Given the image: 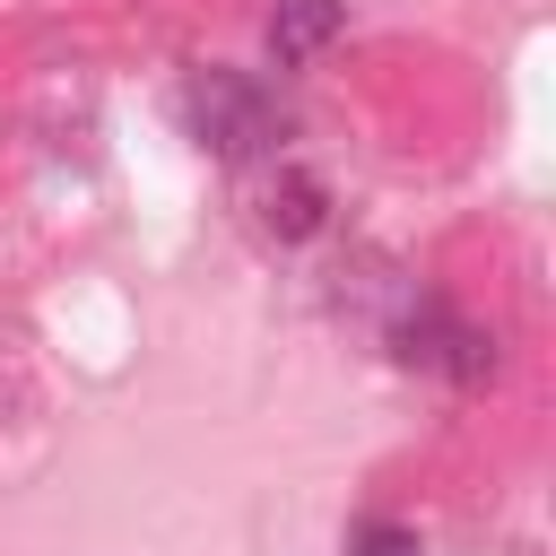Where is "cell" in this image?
I'll return each mask as SVG.
<instances>
[{"label": "cell", "instance_id": "7a4b0ae2", "mask_svg": "<svg viewBox=\"0 0 556 556\" xmlns=\"http://www.w3.org/2000/svg\"><path fill=\"white\" fill-rule=\"evenodd\" d=\"M400 356L426 365V374H452V382H486V374H495V339H486L478 321L443 313V304H417V313L400 321Z\"/></svg>", "mask_w": 556, "mask_h": 556}, {"label": "cell", "instance_id": "3957f363", "mask_svg": "<svg viewBox=\"0 0 556 556\" xmlns=\"http://www.w3.org/2000/svg\"><path fill=\"white\" fill-rule=\"evenodd\" d=\"M348 35V0H278L269 9V61L278 70H304L313 52H330Z\"/></svg>", "mask_w": 556, "mask_h": 556}, {"label": "cell", "instance_id": "5b68a950", "mask_svg": "<svg viewBox=\"0 0 556 556\" xmlns=\"http://www.w3.org/2000/svg\"><path fill=\"white\" fill-rule=\"evenodd\" d=\"M348 556H426L408 521H356L348 530Z\"/></svg>", "mask_w": 556, "mask_h": 556}, {"label": "cell", "instance_id": "6da1fadb", "mask_svg": "<svg viewBox=\"0 0 556 556\" xmlns=\"http://www.w3.org/2000/svg\"><path fill=\"white\" fill-rule=\"evenodd\" d=\"M182 122H191V139L208 148V156H226V165H252V156H269L278 148V96L252 78V70H191L182 78Z\"/></svg>", "mask_w": 556, "mask_h": 556}, {"label": "cell", "instance_id": "277c9868", "mask_svg": "<svg viewBox=\"0 0 556 556\" xmlns=\"http://www.w3.org/2000/svg\"><path fill=\"white\" fill-rule=\"evenodd\" d=\"M321 217H330V191H321L304 165H287V174L261 191V226L287 235V243H295V235H321Z\"/></svg>", "mask_w": 556, "mask_h": 556}]
</instances>
